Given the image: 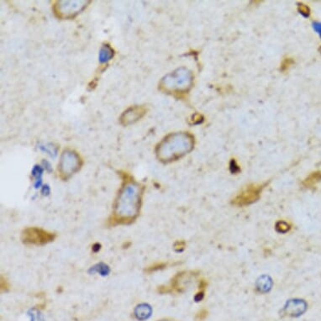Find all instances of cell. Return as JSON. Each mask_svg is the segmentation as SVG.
<instances>
[{
    "label": "cell",
    "instance_id": "obj_1",
    "mask_svg": "<svg viewBox=\"0 0 321 321\" xmlns=\"http://www.w3.org/2000/svg\"><path fill=\"white\" fill-rule=\"evenodd\" d=\"M143 193L144 187L141 184L126 175L113 204L108 225H128L134 223L141 213Z\"/></svg>",
    "mask_w": 321,
    "mask_h": 321
},
{
    "label": "cell",
    "instance_id": "obj_2",
    "mask_svg": "<svg viewBox=\"0 0 321 321\" xmlns=\"http://www.w3.org/2000/svg\"><path fill=\"white\" fill-rule=\"evenodd\" d=\"M193 138L188 133L172 134L159 143L156 150L157 157L163 162L178 160L193 149Z\"/></svg>",
    "mask_w": 321,
    "mask_h": 321
},
{
    "label": "cell",
    "instance_id": "obj_3",
    "mask_svg": "<svg viewBox=\"0 0 321 321\" xmlns=\"http://www.w3.org/2000/svg\"><path fill=\"white\" fill-rule=\"evenodd\" d=\"M192 73L185 68L178 69L160 82V86L169 92H184L191 87Z\"/></svg>",
    "mask_w": 321,
    "mask_h": 321
},
{
    "label": "cell",
    "instance_id": "obj_4",
    "mask_svg": "<svg viewBox=\"0 0 321 321\" xmlns=\"http://www.w3.org/2000/svg\"><path fill=\"white\" fill-rule=\"evenodd\" d=\"M82 159L77 152L72 150H65L61 156L58 164V172L62 179L66 180L79 171L82 166Z\"/></svg>",
    "mask_w": 321,
    "mask_h": 321
},
{
    "label": "cell",
    "instance_id": "obj_5",
    "mask_svg": "<svg viewBox=\"0 0 321 321\" xmlns=\"http://www.w3.org/2000/svg\"><path fill=\"white\" fill-rule=\"evenodd\" d=\"M55 233L40 227H27L21 233V241L27 246H45L54 241Z\"/></svg>",
    "mask_w": 321,
    "mask_h": 321
},
{
    "label": "cell",
    "instance_id": "obj_6",
    "mask_svg": "<svg viewBox=\"0 0 321 321\" xmlns=\"http://www.w3.org/2000/svg\"><path fill=\"white\" fill-rule=\"evenodd\" d=\"M198 276V273L195 271H184L174 276L168 286H161L158 290L161 293L185 292L192 286Z\"/></svg>",
    "mask_w": 321,
    "mask_h": 321
},
{
    "label": "cell",
    "instance_id": "obj_7",
    "mask_svg": "<svg viewBox=\"0 0 321 321\" xmlns=\"http://www.w3.org/2000/svg\"><path fill=\"white\" fill-rule=\"evenodd\" d=\"M266 184H251L246 187L231 201L233 205L238 207L247 206L257 201Z\"/></svg>",
    "mask_w": 321,
    "mask_h": 321
},
{
    "label": "cell",
    "instance_id": "obj_8",
    "mask_svg": "<svg viewBox=\"0 0 321 321\" xmlns=\"http://www.w3.org/2000/svg\"><path fill=\"white\" fill-rule=\"evenodd\" d=\"M89 3V1H58L54 6L55 13L58 17H73Z\"/></svg>",
    "mask_w": 321,
    "mask_h": 321
},
{
    "label": "cell",
    "instance_id": "obj_9",
    "mask_svg": "<svg viewBox=\"0 0 321 321\" xmlns=\"http://www.w3.org/2000/svg\"><path fill=\"white\" fill-rule=\"evenodd\" d=\"M146 113V109L144 107L135 106L127 109L121 116V123L125 126H128L134 123L141 119Z\"/></svg>",
    "mask_w": 321,
    "mask_h": 321
},
{
    "label": "cell",
    "instance_id": "obj_10",
    "mask_svg": "<svg viewBox=\"0 0 321 321\" xmlns=\"http://www.w3.org/2000/svg\"><path fill=\"white\" fill-rule=\"evenodd\" d=\"M307 304L302 300H292L288 303L286 307L284 309L285 316L295 317L301 316L306 310Z\"/></svg>",
    "mask_w": 321,
    "mask_h": 321
},
{
    "label": "cell",
    "instance_id": "obj_11",
    "mask_svg": "<svg viewBox=\"0 0 321 321\" xmlns=\"http://www.w3.org/2000/svg\"><path fill=\"white\" fill-rule=\"evenodd\" d=\"M151 313H152L151 308L146 304L139 305L135 311L136 318L140 320V321H143V320L148 318L151 316Z\"/></svg>",
    "mask_w": 321,
    "mask_h": 321
},
{
    "label": "cell",
    "instance_id": "obj_12",
    "mask_svg": "<svg viewBox=\"0 0 321 321\" xmlns=\"http://www.w3.org/2000/svg\"><path fill=\"white\" fill-rule=\"evenodd\" d=\"M321 180V172H312L308 178L304 181V185L306 188H312Z\"/></svg>",
    "mask_w": 321,
    "mask_h": 321
},
{
    "label": "cell",
    "instance_id": "obj_13",
    "mask_svg": "<svg viewBox=\"0 0 321 321\" xmlns=\"http://www.w3.org/2000/svg\"><path fill=\"white\" fill-rule=\"evenodd\" d=\"M113 50L109 46H103L99 52V61L101 63H106L107 61L110 60L112 58Z\"/></svg>",
    "mask_w": 321,
    "mask_h": 321
},
{
    "label": "cell",
    "instance_id": "obj_14",
    "mask_svg": "<svg viewBox=\"0 0 321 321\" xmlns=\"http://www.w3.org/2000/svg\"><path fill=\"white\" fill-rule=\"evenodd\" d=\"M276 229H278V231L279 232H288L291 229V225L285 221H279L276 225Z\"/></svg>",
    "mask_w": 321,
    "mask_h": 321
},
{
    "label": "cell",
    "instance_id": "obj_15",
    "mask_svg": "<svg viewBox=\"0 0 321 321\" xmlns=\"http://www.w3.org/2000/svg\"><path fill=\"white\" fill-rule=\"evenodd\" d=\"M166 267H167V263H166V262L155 263L153 264L152 266H150V267H147V269H146V272H147V273H152V272H156V271H158V270L163 269V268Z\"/></svg>",
    "mask_w": 321,
    "mask_h": 321
},
{
    "label": "cell",
    "instance_id": "obj_16",
    "mask_svg": "<svg viewBox=\"0 0 321 321\" xmlns=\"http://www.w3.org/2000/svg\"><path fill=\"white\" fill-rule=\"evenodd\" d=\"M298 11L304 15V17H309L310 15V9L308 6L305 4H299L298 5Z\"/></svg>",
    "mask_w": 321,
    "mask_h": 321
},
{
    "label": "cell",
    "instance_id": "obj_17",
    "mask_svg": "<svg viewBox=\"0 0 321 321\" xmlns=\"http://www.w3.org/2000/svg\"><path fill=\"white\" fill-rule=\"evenodd\" d=\"M9 289V282L7 281L6 278H3V276L1 277V290L7 292Z\"/></svg>",
    "mask_w": 321,
    "mask_h": 321
},
{
    "label": "cell",
    "instance_id": "obj_18",
    "mask_svg": "<svg viewBox=\"0 0 321 321\" xmlns=\"http://www.w3.org/2000/svg\"><path fill=\"white\" fill-rule=\"evenodd\" d=\"M229 168L231 170V172L233 173H236L240 171V167H239V165L237 164V162L235 161V159H233L231 161H230V164H229Z\"/></svg>",
    "mask_w": 321,
    "mask_h": 321
},
{
    "label": "cell",
    "instance_id": "obj_19",
    "mask_svg": "<svg viewBox=\"0 0 321 321\" xmlns=\"http://www.w3.org/2000/svg\"><path fill=\"white\" fill-rule=\"evenodd\" d=\"M292 64V61L290 59V58H287V59H285L284 60V63H283V64H282V70L283 71H284V70H286V69L289 68V67L290 65Z\"/></svg>",
    "mask_w": 321,
    "mask_h": 321
},
{
    "label": "cell",
    "instance_id": "obj_20",
    "mask_svg": "<svg viewBox=\"0 0 321 321\" xmlns=\"http://www.w3.org/2000/svg\"><path fill=\"white\" fill-rule=\"evenodd\" d=\"M185 247H186V244L184 241H178V242H176L174 248L178 252H180L182 250H184Z\"/></svg>",
    "mask_w": 321,
    "mask_h": 321
},
{
    "label": "cell",
    "instance_id": "obj_21",
    "mask_svg": "<svg viewBox=\"0 0 321 321\" xmlns=\"http://www.w3.org/2000/svg\"><path fill=\"white\" fill-rule=\"evenodd\" d=\"M313 27H314L315 31L320 34V36L321 38V23H320V22H315V23H313Z\"/></svg>",
    "mask_w": 321,
    "mask_h": 321
},
{
    "label": "cell",
    "instance_id": "obj_22",
    "mask_svg": "<svg viewBox=\"0 0 321 321\" xmlns=\"http://www.w3.org/2000/svg\"><path fill=\"white\" fill-rule=\"evenodd\" d=\"M172 321V320H169V319H165V320H160V321Z\"/></svg>",
    "mask_w": 321,
    "mask_h": 321
}]
</instances>
